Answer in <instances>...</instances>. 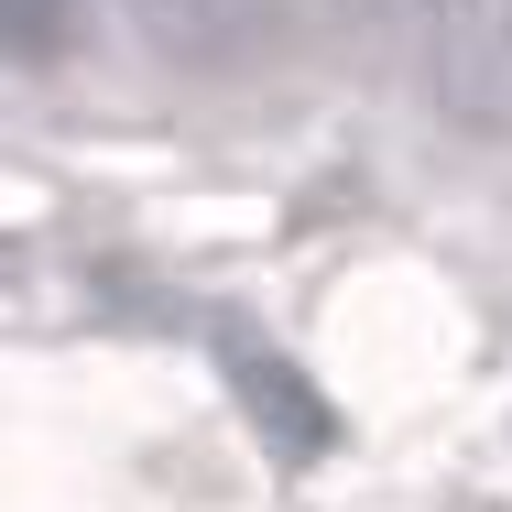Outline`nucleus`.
<instances>
[{"mask_svg":"<svg viewBox=\"0 0 512 512\" xmlns=\"http://www.w3.org/2000/svg\"><path fill=\"white\" fill-rule=\"evenodd\" d=\"M436 11V99L469 131H512V0H425Z\"/></svg>","mask_w":512,"mask_h":512,"instance_id":"obj_1","label":"nucleus"},{"mask_svg":"<svg viewBox=\"0 0 512 512\" xmlns=\"http://www.w3.org/2000/svg\"><path fill=\"white\" fill-rule=\"evenodd\" d=\"M218 360H229V393L251 404V425H262V436H273L284 458H316V447L338 436L327 393H316V382L295 371V360H273L262 338H240V327H229V338H218Z\"/></svg>","mask_w":512,"mask_h":512,"instance_id":"obj_2","label":"nucleus"},{"mask_svg":"<svg viewBox=\"0 0 512 512\" xmlns=\"http://www.w3.org/2000/svg\"><path fill=\"white\" fill-rule=\"evenodd\" d=\"M131 22L175 66H251L273 44V0H131Z\"/></svg>","mask_w":512,"mask_h":512,"instance_id":"obj_3","label":"nucleus"},{"mask_svg":"<svg viewBox=\"0 0 512 512\" xmlns=\"http://www.w3.org/2000/svg\"><path fill=\"white\" fill-rule=\"evenodd\" d=\"M66 44H77V0H0V55L44 66V55H66Z\"/></svg>","mask_w":512,"mask_h":512,"instance_id":"obj_4","label":"nucleus"},{"mask_svg":"<svg viewBox=\"0 0 512 512\" xmlns=\"http://www.w3.org/2000/svg\"><path fill=\"white\" fill-rule=\"evenodd\" d=\"M349 11H414V0H349Z\"/></svg>","mask_w":512,"mask_h":512,"instance_id":"obj_5","label":"nucleus"}]
</instances>
